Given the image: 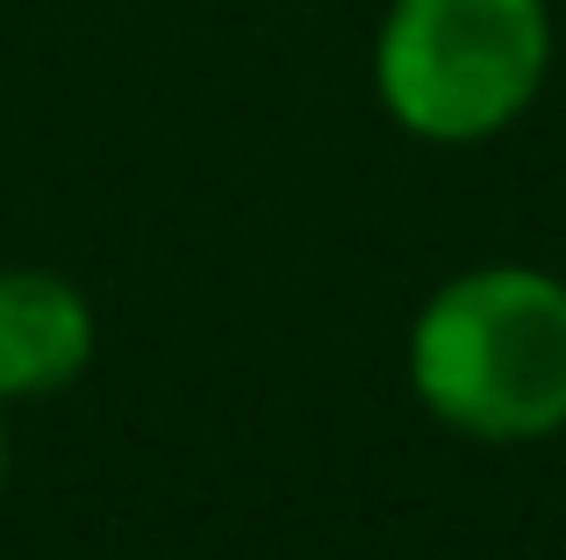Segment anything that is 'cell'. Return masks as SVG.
I'll list each match as a JSON object with an SVG mask.
<instances>
[{
  "label": "cell",
  "mask_w": 566,
  "mask_h": 560,
  "mask_svg": "<svg viewBox=\"0 0 566 560\" xmlns=\"http://www.w3.org/2000/svg\"><path fill=\"white\" fill-rule=\"evenodd\" d=\"M409 388L444 432L481 446L566 432V280L538 267L444 280L409 331Z\"/></svg>",
  "instance_id": "1"
},
{
  "label": "cell",
  "mask_w": 566,
  "mask_h": 560,
  "mask_svg": "<svg viewBox=\"0 0 566 560\" xmlns=\"http://www.w3.org/2000/svg\"><path fill=\"white\" fill-rule=\"evenodd\" d=\"M553 72L545 0H395L374 43L380 108L423 144H481Z\"/></svg>",
  "instance_id": "2"
},
{
  "label": "cell",
  "mask_w": 566,
  "mask_h": 560,
  "mask_svg": "<svg viewBox=\"0 0 566 560\" xmlns=\"http://www.w3.org/2000/svg\"><path fill=\"white\" fill-rule=\"evenodd\" d=\"M94 360V309L72 280L14 267L0 273V409L57 395Z\"/></svg>",
  "instance_id": "3"
},
{
  "label": "cell",
  "mask_w": 566,
  "mask_h": 560,
  "mask_svg": "<svg viewBox=\"0 0 566 560\" xmlns=\"http://www.w3.org/2000/svg\"><path fill=\"white\" fill-rule=\"evenodd\" d=\"M0 489H8V432H0Z\"/></svg>",
  "instance_id": "4"
},
{
  "label": "cell",
  "mask_w": 566,
  "mask_h": 560,
  "mask_svg": "<svg viewBox=\"0 0 566 560\" xmlns=\"http://www.w3.org/2000/svg\"><path fill=\"white\" fill-rule=\"evenodd\" d=\"M559 280H566V273H559Z\"/></svg>",
  "instance_id": "5"
}]
</instances>
